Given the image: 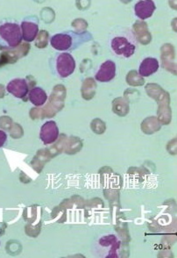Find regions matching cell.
I'll use <instances>...</instances> for the list:
<instances>
[{"label": "cell", "mask_w": 177, "mask_h": 258, "mask_svg": "<svg viewBox=\"0 0 177 258\" xmlns=\"http://www.w3.org/2000/svg\"><path fill=\"white\" fill-rule=\"evenodd\" d=\"M137 39L129 28H119L113 31V37L110 39V47L114 54L124 58H129L136 50Z\"/></svg>", "instance_id": "cell-1"}, {"label": "cell", "mask_w": 177, "mask_h": 258, "mask_svg": "<svg viewBox=\"0 0 177 258\" xmlns=\"http://www.w3.org/2000/svg\"><path fill=\"white\" fill-rule=\"evenodd\" d=\"M90 39L91 35L88 33L77 34L73 31H68L62 34H55L51 38L50 43L52 47L58 51H69L88 41Z\"/></svg>", "instance_id": "cell-2"}, {"label": "cell", "mask_w": 177, "mask_h": 258, "mask_svg": "<svg viewBox=\"0 0 177 258\" xmlns=\"http://www.w3.org/2000/svg\"><path fill=\"white\" fill-rule=\"evenodd\" d=\"M23 40L21 27L15 21L0 23V48H16Z\"/></svg>", "instance_id": "cell-3"}, {"label": "cell", "mask_w": 177, "mask_h": 258, "mask_svg": "<svg viewBox=\"0 0 177 258\" xmlns=\"http://www.w3.org/2000/svg\"><path fill=\"white\" fill-rule=\"evenodd\" d=\"M53 67L55 74L60 78H68L75 72V59L69 53H61L55 56Z\"/></svg>", "instance_id": "cell-4"}, {"label": "cell", "mask_w": 177, "mask_h": 258, "mask_svg": "<svg viewBox=\"0 0 177 258\" xmlns=\"http://www.w3.org/2000/svg\"><path fill=\"white\" fill-rule=\"evenodd\" d=\"M59 128L53 120L45 122L41 126L40 138L44 144H51L58 139Z\"/></svg>", "instance_id": "cell-5"}, {"label": "cell", "mask_w": 177, "mask_h": 258, "mask_svg": "<svg viewBox=\"0 0 177 258\" xmlns=\"http://www.w3.org/2000/svg\"><path fill=\"white\" fill-rule=\"evenodd\" d=\"M116 75V64L113 61H106L100 66L99 72L96 73L97 81L106 83L113 80Z\"/></svg>", "instance_id": "cell-6"}, {"label": "cell", "mask_w": 177, "mask_h": 258, "mask_svg": "<svg viewBox=\"0 0 177 258\" xmlns=\"http://www.w3.org/2000/svg\"><path fill=\"white\" fill-rule=\"evenodd\" d=\"M7 92L18 99H23L28 93V85L23 78H15L7 85Z\"/></svg>", "instance_id": "cell-7"}, {"label": "cell", "mask_w": 177, "mask_h": 258, "mask_svg": "<svg viewBox=\"0 0 177 258\" xmlns=\"http://www.w3.org/2000/svg\"><path fill=\"white\" fill-rule=\"evenodd\" d=\"M21 32H22V37L25 41L31 42L34 41L35 38L37 37L39 33V26L37 21L35 19H27L21 23Z\"/></svg>", "instance_id": "cell-8"}, {"label": "cell", "mask_w": 177, "mask_h": 258, "mask_svg": "<svg viewBox=\"0 0 177 258\" xmlns=\"http://www.w3.org/2000/svg\"><path fill=\"white\" fill-rule=\"evenodd\" d=\"M155 11V5L152 0H143L135 5L134 12L137 17L141 20H146L151 17Z\"/></svg>", "instance_id": "cell-9"}, {"label": "cell", "mask_w": 177, "mask_h": 258, "mask_svg": "<svg viewBox=\"0 0 177 258\" xmlns=\"http://www.w3.org/2000/svg\"><path fill=\"white\" fill-rule=\"evenodd\" d=\"M159 69V61L157 59L153 57H147L144 59L140 63L139 68V73L142 77H149L158 71Z\"/></svg>", "instance_id": "cell-10"}, {"label": "cell", "mask_w": 177, "mask_h": 258, "mask_svg": "<svg viewBox=\"0 0 177 258\" xmlns=\"http://www.w3.org/2000/svg\"><path fill=\"white\" fill-rule=\"evenodd\" d=\"M28 97H29L30 102L35 106H41V105H44L48 99L47 93L45 92L43 89L40 88V87L32 89L29 92Z\"/></svg>", "instance_id": "cell-11"}, {"label": "cell", "mask_w": 177, "mask_h": 258, "mask_svg": "<svg viewBox=\"0 0 177 258\" xmlns=\"http://www.w3.org/2000/svg\"><path fill=\"white\" fill-rule=\"evenodd\" d=\"M7 135L6 133L0 130V148L4 146V144L7 143Z\"/></svg>", "instance_id": "cell-12"}]
</instances>
